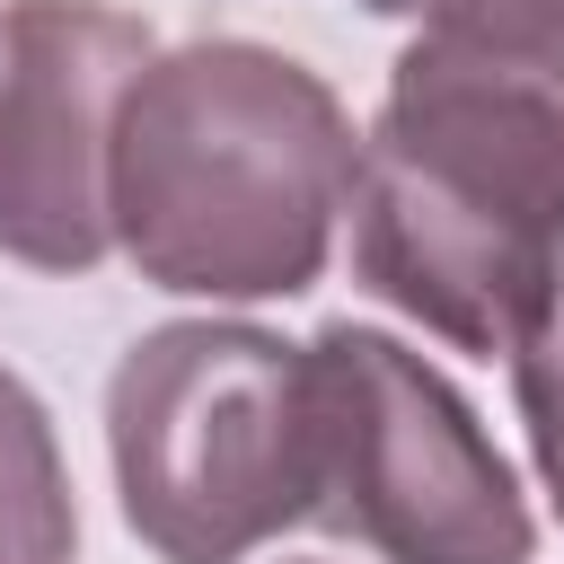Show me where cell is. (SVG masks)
<instances>
[{"label":"cell","mask_w":564,"mask_h":564,"mask_svg":"<svg viewBox=\"0 0 564 564\" xmlns=\"http://www.w3.org/2000/svg\"><path fill=\"white\" fill-rule=\"evenodd\" d=\"M352 150V282L449 352L511 361L564 291V0H432Z\"/></svg>","instance_id":"6da1fadb"},{"label":"cell","mask_w":564,"mask_h":564,"mask_svg":"<svg viewBox=\"0 0 564 564\" xmlns=\"http://www.w3.org/2000/svg\"><path fill=\"white\" fill-rule=\"evenodd\" d=\"M352 150L344 97L300 53L256 35L159 44L115 115V256L212 308L300 300L344 238Z\"/></svg>","instance_id":"7a4b0ae2"},{"label":"cell","mask_w":564,"mask_h":564,"mask_svg":"<svg viewBox=\"0 0 564 564\" xmlns=\"http://www.w3.org/2000/svg\"><path fill=\"white\" fill-rule=\"evenodd\" d=\"M106 467L159 564H247L308 529V344L256 317H167L106 370Z\"/></svg>","instance_id":"3957f363"},{"label":"cell","mask_w":564,"mask_h":564,"mask_svg":"<svg viewBox=\"0 0 564 564\" xmlns=\"http://www.w3.org/2000/svg\"><path fill=\"white\" fill-rule=\"evenodd\" d=\"M308 529L379 564H529L538 511L476 405L388 326L308 335Z\"/></svg>","instance_id":"277c9868"},{"label":"cell","mask_w":564,"mask_h":564,"mask_svg":"<svg viewBox=\"0 0 564 564\" xmlns=\"http://www.w3.org/2000/svg\"><path fill=\"white\" fill-rule=\"evenodd\" d=\"M159 35L115 0H0V256L97 273L115 256L106 167L132 70Z\"/></svg>","instance_id":"5b68a950"},{"label":"cell","mask_w":564,"mask_h":564,"mask_svg":"<svg viewBox=\"0 0 564 564\" xmlns=\"http://www.w3.org/2000/svg\"><path fill=\"white\" fill-rule=\"evenodd\" d=\"M70 555H79V502L62 432L44 397L0 361V564H70Z\"/></svg>","instance_id":"8992f818"},{"label":"cell","mask_w":564,"mask_h":564,"mask_svg":"<svg viewBox=\"0 0 564 564\" xmlns=\"http://www.w3.org/2000/svg\"><path fill=\"white\" fill-rule=\"evenodd\" d=\"M511 397H520V423H529V467L564 520V291L546 300V317L520 335L511 352Z\"/></svg>","instance_id":"52a82bcc"},{"label":"cell","mask_w":564,"mask_h":564,"mask_svg":"<svg viewBox=\"0 0 564 564\" xmlns=\"http://www.w3.org/2000/svg\"><path fill=\"white\" fill-rule=\"evenodd\" d=\"M361 9H370V18H423L432 0H361Z\"/></svg>","instance_id":"ba28073f"}]
</instances>
